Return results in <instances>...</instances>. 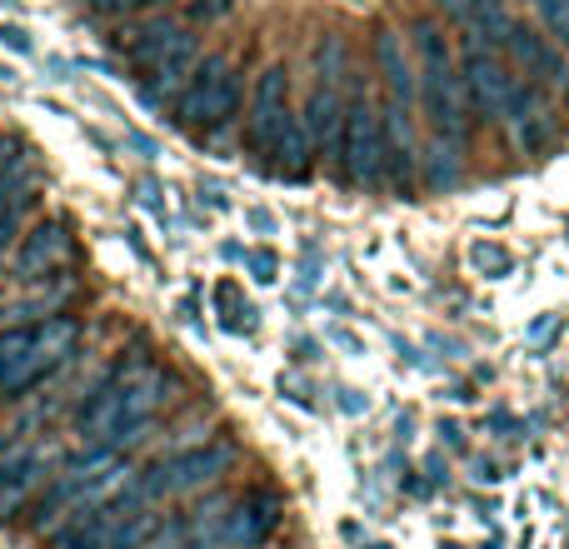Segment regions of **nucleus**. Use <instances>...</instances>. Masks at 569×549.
<instances>
[{
    "mask_svg": "<svg viewBox=\"0 0 569 549\" xmlns=\"http://www.w3.org/2000/svg\"><path fill=\"white\" fill-rule=\"evenodd\" d=\"M340 170L355 190H380L385 186V126L370 96L350 90V110H345V136H340Z\"/></svg>",
    "mask_w": 569,
    "mask_h": 549,
    "instance_id": "obj_4",
    "label": "nucleus"
},
{
    "mask_svg": "<svg viewBox=\"0 0 569 549\" xmlns=\"http://www.w3.org/2000/svg\"><path fill=\"white\" fill-rule=\"evenodd\" d=\"M156 530H160V515L156 510H130V520H126V515L116 520V530H110L106 549H140Z\"/></svg>",
    "mask_w": 569,
    "mask_h": 549,
    "instance_id": "obj_16",
    "label": "nucleus"
},
{
    "mask_svg": "<svg viewBox=\"0 0 569 549\" xmlns=\"http://www.w3.org/2000/svg\"><path fill=\"white\" fill-rule=\"evenodd\" d=\"M70 260V236L60 220H40L16 250V274L20 280H46L50 270H60Z\"/></svg>",
    "mask_w": 569,
    "mask_h": 549,
    "instance_id": "obj_12",
    "label": "nucleus"
},
{
    "mask_svg": "<svg viewBox=\"0 0 569 549\" xmlns=\"http://www.w3.org/2000/svg\"><path fill=\"white\" fill-rule=\"evenodd\" d=\"M240 110V70L230 56H210L196 66L176 100V120L190 130H220Z\"/></svg>",
    "mask_w": 569,
    "mask_h": 549,
    "instance_id": "obj_3",
    "label": "nucleus"
},
{
    "mask_svg": "<svg viewBox=\"0 0 569 549\" xmlns=\"http://www.w3.org/2000/svg\"><path fill=\"white\" fill-rule=\"evenodd\" d=\"M370 549H385V545H370Z\"/></svg>",
    "mask_w": 569,
    "mask_h": 549,
    "instance_id": "obj_28",
    "label": "nucleus"
},
{
    "mask_svg": "<svg viewBox=\"0 0 569 549\" xmlns=\"http://www.w3.org/2000/svg\"><path fill=\"white\" fill-rule=\"evenodd\" d=\"M0 46H10L16 56H30V36L20 26H0Z\"/></svg>",
    "mask_w": 569,
    "mask_h": 549,
    "instance_id": "obj_22",
    "label": "nucleus"
},
{
    "mask_svg": "<svg viewBox=\"0 0 569 549\" xmlns=\"http://www.w3.org/2000/svg\"><path fill=\"white\" fill-rule=\"evenodd\" d=\"M230 10V0H190V16L196 20H216V16H226Z\"/></svg>",
    "mask_w": 569,
    "mask_h": 549,
    "instance_id": "obj_23",
    "label": "nucleus"
},
{
    "mask_svg": "<svg viewBox=\"0 0 569 549\" xmlns=\"http://www.w3.org/2000/svg\"><path fill=\"white\" fill-rule=\"evenodd\" d=\"M415 76H420V100L430 110V126L440 140L450 146H465V130H470V100H465V80L460 66H455L450 46L435 26H415Z\"/></svg>",
    "mask_w": 569,
    "mask_h": 549,
    "instance_id": "obj_1",
    "label": "nucleus"
},
{
    "mask_svg": "<svg viewBox=\"0 0 569 549\" xmlns=\"http://www.w3.org/2000/svg\"><path fill=\"white\" fill-rule=\"evenodd\" d=\"M280 515H284V505L276 500V495H246L240 505H230L226 525H220V545H226V549L266 545L270 535L280 530Z\"/></svg>",
    "mask_w": 569,
    "mask_h": 549,
    "instance_id": "obj_9",
    "label": "nucleus"
},
{
    "mask_svg": "<svg viewBox=\"0 0 569 549\" xmlns=\"http://www.w3.org/2000/svg\"><path fill=\"white\" fill-rule=\"evenodd\" d=\"M505 126H510V140L515 150H525V156H535V150L550 140L555 120H550V106H545V96L535 86H515L510 106H505Z\"/></svg>",
    "mask_w": 569,
    "mask_h": 549,
    "instance_id": "obj_11",
    "label": "nucleus"
},
{
    "mask_svg": "<svg viewBox=\"0 0 569 549\" xmlns=\"http://www.w3.org/2000/svg\"><path fill=\"white\" fill-rule=\"evenodd\" d=\"M0 80H10V86H16L20 76H16V70H10V66H0Z\"/></svg>",
    "mask_w": 569,
    "mask_h": 549,
    "instance_id": "obj_25",
    "label": "nucleus"
},
{
    "mask_svg": "<svg viewBox=\"0 0 569 549\" xmlns=\"http://www.w3.org/2000/svg\"><path fill=\"white\" fill-rule=\"evenodd\" d=\"M116 385H120V405H126V425L136 435H146L150 420L166 410L170 380L156 370V365H130V370H116Z\"/></svg>",
    "mask_w": 569,
    "mask_h": 549,
    "instance_id": "obj_8",
    "label": "nucleus"
},
{
    "mask_svg": "<svg viewBox=\"0 0 569 549\" xmlns=\"http://www.w3.org/2000/svg\"><path fill=\"white\" fill-rule=\"evenodd\" d=\"M126 50H130V60H136V70L146 76L150 106H160L166 96L186 90V80L196 76V66H200L196 36H190L186 26H176V20H146V26L130 36Z\"/></svg>",
    "mask_w": 569,
    "mask_h": 549,
    "instance_id": "obj_2",
    "label": "nucleus"
},
{
    "mask_svg": "<svg viewBox=\"0 0 569 549\" xmlns=\"http://www.w3.org/2000/svg\"><path fill=\"white\" fill-rule=\"evenodd\" d=\"M76 345H80V325L70 320V315H46V320L36 325V340H30V355H26V365H20V375L10 380V390L6 395H26L30 385H40L46 375H56L60 365L76 355Z\"/></svg>",
    "mask_w": 569,
    "mask_h": 549,
    "instance_id": "obj_7",
    "label": "nucleus"
},
{
    "mask_svg": "<svg viewBox=\"0 0 569 549\" xmlns=\"http://www.w3.org/2000/svg\"><path fill=\"white\" fill-rule=\"evenodd\" d=\"M80 6L96 10V16H130V10H146L156 0H80Z\"/></svg>",
    "mask_w": 569,
    "mask_h": 549,
    "instance_id": "obj_21",
    "label": "nucleus"
},
{
    "mask_svg": "<svg viewBox=\"0 0 569 549\" xmlns=\"http://www.w3.org/2000/svg\"><path fill=\"white\" fill-rule=\"evenodd\" d=\"M375 70H380L385 90H390V106L415 110V100H420V76H415V60L405 56V40L395 36V30L375 36Z\"/></svg>",
    "mask_w": 569,
    "mask_h": 549,
    "instance_id": "obj_13",
    "label": "nucleus"
},
{
    "mask_svg": "<svg viewBox=\"0 0 569 549\" xmlns=\"http://www.w3.org/2000/svg\"><path fill=\"white\" fill-rule=\"evenodd\" d=\"M50 470V450H40V445H16L6 455H0V515H16L20 505L36 495V485L46 480Z\"/></svg>",
    "mask_w": 569,
    "mask_h": 549,
    "instance_id": "obj_10",
    "label": "nucleus"
},
{
    "mask_svg": "<svg viewBox=\"0 0 569 549\" xmlns=\"http://www.w3.org/2000/svg\"><path fill=\"white\" fill-rule=\"evenodd\" d=\"M290 70L284 66H266L256 76V96H250V120H246V146L250 156L266 160L276 150L280 130L290 126Z\"/></svg>",
    "mask_w": 569,
    "mask_h": 549,
    "instance_id": "obj_6",
    "label": "nucleus"
},
{
    "mask_svg": "<svg viewBox=\"0 0 569 549\" xmlns=\"http://www.w3.org/2000/svg\"><path fill=\"white\" fill-rule=\"evenodd\" d=\"M535 10H540V20L550 26V36L569 40V0H535Z\"/></svg>",
    "mask_w": 569,
    "mask_h": 549,
    "instance_id": "obj_19",
    "label": "nucleus"
},
{
    "mask_svg": "<svg viewBox=\"0 0 569 549\" xmlns=\"http://www.w3.org/2000/svg\"><path fill=\"white\" fill-rule=\"evenodd\" d=\"M460 80H465V100H470L475 116L500 120L505 106L515 96V76L500 60V50L480 36H465V56H460Z\"/></svg>",
    "mask_w": 569,
    "mask_h": 549,
    "instance_id": "obj_5",
    "label": "nucleus"
},
{
    "mask_svg": "<svg viewBox=\"0 0 569 549\" xmlns=\"http://www.w3.org/2000/svg\"><path fill=\"white\" fill-rule=\"evenodd\" d=\"M565 90H569V70H565Z\"/></svg>",
    "mask_w": 569,
    "mask_h": 549,
    "instance_id": "obj_26",
    "label": "nucleus"
},
{
    "mask_svg": "<svg viewBox=\"0 0 569 549\" xmlns=\"http://www.w3.org/2000/svg\"><path fill=\"white\" fill-rule=\"evenodd\" d=\"M6 160H10V140L0 136V166H6Z\"/></svg>",
    "mask_w": 569,
    "mask_h": 549,
    "instance_id": "obj_24",
    "label": "nucleus"
},
{
    "mask_svg": "<svg viewBox=\"0 0 569 549\" xmlns=\"http://www.w3.org/2000/svg\"><path fill=\"white\" fill-rule=\"evenodd\" d=\"M6 6H16V0H6Z\"/></svg>",
    "mask_w": 569,
    "mask_h": 549,
    "instance_id": "obj_29",
    "label": "nucleus"
},
{
    "mask_svg": "<svg viewBox=\"0 0 569 549\" xmlns=\"http://www.w3.org/2000/svg\"><path fill=\"white\" fill-rule=\"evenodd\" d=\"M216 305H220V310H226V330H246V325H250V315H256V310H250V305H246V310H240V290H236V285H230V280H220V285H216Z\"/></svg>",
    "mask_w": 569,
    "mask_h": 549,
    "instance_id": "obj_18",
    "label": "nucleus"
},
{
    "mask_svg": "<svg viewBox=\"0 0 569 549\" xmlns=\"http://www.w3.org/2000/svg\"><path fill=\"white\" fill-rule=\"evenodd\" d=\"M470 266L480 270V274H510V250L505 246H495V240H480V246H470Z\"/></svg>",
    "mask_w": 569,
    "mask_h": 549,
    "instance_id": "obj_17",
    "label": "nucleus"
},
{
    "mask_svg": "<svg viewBox=\"0 0 569 549\" xmlns=\"http://www.w3.org/2000/svg\"><path fill=\"white\" fill-rule=\"evenodd\" d=\"M445 549H460V545H445Z\"/></svg>",
    "mask_w": 569,
    "mask_h": 549,
    "instance_id": "obj_27",
    "label": "nucleus"
},
{
    "mask_svg": "<svg viewBox=\"0 0 569 549\" xmlns=\"http://www.w3.org/2000/svg\"><path fill=\"white\" fill-rule=\"evenodd\" d=\"M500 46L510 50L515 66H525V76H545V80H560V86H565V70H569V66H565V56H560V50L545 46V40L535 36V30L510 26V30H505Z\"/></svg>",
    "mask_w": 569,
    "mask_h": 549,
    "instance_id": "obj_14",
    "label": "nucleus"
},
{
    "mask_svg": "<svg viewBox=\"0 0 569 549\" xmlns=\"http://www.w3.org/2000/svg\"><path fill=\"white\" fill-rule=\"evenodd\" d=\"M116 505H96V510H80L76 520H66L56 535H50V549H106L110 530H116Z\"/></svg>",
    "mask_w": 569,
    "mask_h": 549,
    "instance_id": "obj_15",
    "label": "nucleus"
},
{
    "mask_svg": "<svg viewBox=\"0 0 569 549\" xmlns=\"http://www.w3.org/2000/svg\"><path fill=\"white\" fill-rule=\"evenodd\" d=\"M250 274H256L260 285H276L280 280V256L276 250H250Z\"/></svg>",
    "mask_w": 569,
    "mask_h": 549,
    "instance_id": "obj_20",
    "label": "nucleus"
}]
</instances>
